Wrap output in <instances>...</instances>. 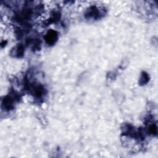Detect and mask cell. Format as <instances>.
Here are the masks:
<instances>
[{
    "label": "cell",
    "instance_id": "cell-1",
    "mask_svg": "<svg viewBox=\"0 0 158 158\" xmlns=\"http://www.w3.org/2000/svg\"><path fill=\"white\" fill-rule=\"evenodd\" d=\"M58 39V34L56 31L50 30H49L47 33L46 34L45 37V40L46 42L48 45H54Z\"/></svg>",
    "mask_w": 158,
    "mask_h": 158
},
{
    "label": "cell",
    "instance_id": "cell-4",
    "mask_svg": "<svg viewBox=\"0 0 158 158\" xmlns=\"http://www.w3.org/2000/svg\"><path fill=\"white\" fill-rule=\"evenodd\" d=\"M14 52V55L16 57H21L24 55V48L22 45H18L15 48V50L13 51Z\"/></svg>",
    "mask_w": 158,
    "mask_h": 158
},
{
    "label": "cell",
    "instance_id": "cell-3",
    "mask_svg": "<svg viewBox=\"0 0 158 158\" xmlns=\"http://www.w3.org/2000/svg\"><path fill=\"white\" fill-rule=\"evenodd\" d=\"M13 102H14V101H13V98L8 96L6 97H5L4 99H3V104L4 105V108L6 109H8V110H9L13 106Z\"/></svg>",
    "mask_w": 158,
    "mask_h": 158
},
{
    "label": "cell",
    "instance_id": "cell-2",
    "mask_svg": "<svg viewBox=\"0 0 158 158\" xmlns=\"http://www.w3.org/2000/svg\"><path fill=\"white\" fill-rule=\"evenodd\" d=\"M86 16L89 18L98 19L100 16V14H99L98 9L96 6H92L87 11Z\"/></svg>",
    "mask_w": 158,
    "mask_h": 158
},
{
    "label": "cell",
    "instance_id": "cell-5",
    "mask_svg": "<svg viewBox=\"0 0 158 158\" xmlns=\"http://www.w3.org/2000/svg\"><path fill=\"white\" fill-rule=\"evenodd\" d=\"M149 77L148 74L147 73H146L145 72H143L141 77H140V81H139L140 84L142 85H146L149 81Z\"/></svg>",
    "mask_w": 158,
    "mask_h": 158
},
{
    "label": "cell",
    "instance_id": "cell-6",
    "mask_svg": "<svg viewBox=\"0 0 158 158\" xmlns=\"http://www.w3.org/2000/svg\"><path fill=\"white\" fill-rule=\"evenodd\" d=\"M149 132L151 134L153 135H156L157 133V127L154 124H152L149 127Z\"/></svg>",
    "mask_w": 158,
    "mask_h": 158
}]
</instances>
